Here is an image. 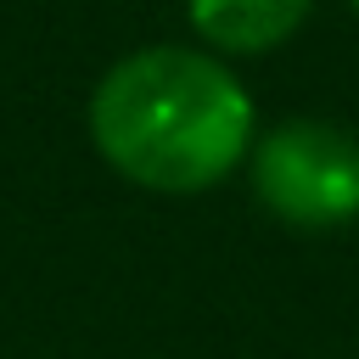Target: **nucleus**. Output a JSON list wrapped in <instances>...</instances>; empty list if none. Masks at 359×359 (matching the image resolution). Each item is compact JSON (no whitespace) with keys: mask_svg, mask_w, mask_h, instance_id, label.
<instances>
[{"mask_svg":"<svg viewBox=\"0 0 359 359\" xmlns=\"http://www.w3.org/2000/svg\"><path fill=\"white\" fill-rule=\"evenodd\" d=\"M314 0H185V22L213 56H264L309 22Z\"/></svg>","mask_w":359,"mask_h":359,"instance_id":"3","label":"nucleus"},{"mask_svg":"<svg viewBox=\"0 0 359 359\" xmlns=\"http://www.w3.org/2000/svg\"><path fill=\"white\" fill-rule=\"evenodd\" d=\"M247 180L264 213L292 230H342L359 219V135L337 118L292 112L258 129Z\"/></svg>","mask_w":359,"mask_h":359,"instance_id":"2","label":"nucleus"},{"mask_svg":"<svg viewBox=\"0 0 359 359\" xmlns=\"http://www.w3.org/2000/svg\"><path fill=\"white\" fill-rule=\"evenodd\" d=\"M101 163L157 196H196L247 168L258 107L224 56L196 45H140L118 56L84 107Z\"/></svg>","mask_w":359,"mask_h":359,"instance_id":"1","label":"nucleus"},{"mask_svg":"<svg viewBox=\"0 0 359 359\" xmlns=\"http://www.w3.org/2000/svg\"><path fill=\"white\" fill-rule=\"evenodd\" d=\"M348 6H353V11H359V0H348Z\"/></svg>","mask_w":359,"mask_h":359,"instance_id":"4","label":"nucleus"}]
</instances>
